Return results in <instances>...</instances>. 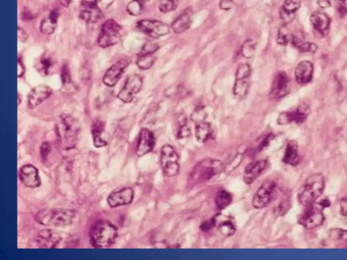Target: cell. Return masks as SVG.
<instances>
[{
    "instance_id": "obj_9",
    "label": "cell",
    "mask_w": 347,
    "mask_h": 260,
    "mask_svg": "<svg viewBox=\"0 0 347 260\" xmlns=\"http://www.w3.org/2000/svg\"><path fill=\"white\" fill-rule=\"evenodd\" d=\"M277 194V184L273 180H267L261 184L252 199L253 207L263 209L269 205Z\"/></svg>"
},
{
    "instance_id": "obj_34",
    "label": "cell",
    "mask_w": 347,
    "mask_h": 260,
    "mask_svg": "<svg viewBox=\"0 0 347 260\" xmlns=\"http://www.w3.org/2000/svg\"><path fill=\"white\" fill-rule=\"evenodd\" d=\"M291 43L302 53H315L318 49L317 44L313 42H303L294 36Z\"/></svg>"
},
{
    "instance_id": "obj_6",
    "label": "cell",
    "mask_w": 347,
    "mask_h": 260,
    "mask_svg": "<svg viewBox=\"0 0 347 260\" xmlns=\"http://www.w3.org/2000/svg\"><path fill=\"white\" fill-rule=\"evenodd\" d=\"M70 235L66 232L47 228L40 230L37 234L36 242L38 247L42 249H55L64 247L70 240Z\"/></svg>"
},
{
    "instance_id": "obj_4",
    "label": "cell",
    "mask_w": 347,
    "mask_h": 260,
    "mask_svg": "<svg viewBox=\"0 0 347 260\" xmlns=\"http://www.w3.org/2000/svg\"><path fill=\"white\" fill-rule=\"evenodd\" d=\"M118 232L116 226L107 220L96 221L90 231V241L96 248L108 247L116 241Z\"/></svg>"
},
{
    "instance_id": "obj_48",
    "label": "cell",
    "mask_w": 347,
    "mask_h": 260,
    "mask_svg": "<svg viewBox=\"0 0 347 260\" xmlns=\"http://www.w3.org/2000/svg\"><path fill=\"white\" fill-rule=\"evenodd\" d=\"M114 1L115 0H95L94 3H95L96 7L101 11H103L111 7Z\"/></svg>"
},
{
    "instance_id": "obj_45",
    "label": "cell",
    "mask_w": 347,
    "mask_h": 260,
    "mask_svg": "<svg viewBox=\"0 0 347 260\" xmlns=\"http://www.w3.org/2000/svg\"><path fill=\"white\" fill-rule=\"evenodd\" d=\"M335 7L338 14L341 17L347 15V0H334Z\"/></svg>"
},
{
    "instance_id": "obj_25",
    "label": "cell",
    "mask_w": 347,
    "mask_h": 260,
    "mask_svg": "<svg viewBox=\"0 0 347 260\" xmlns=\"http://www.w3.org/2000/svg\"><path fill=\"white\" fill-rule=\"evenodd\" d=\"M213 217L215 219V227H217V230L223 236L228 237L232 236L236 232V226L232 217L227 216L222 213H219Z\"/></svg>"
},
{
    "instance_id": "obj_15",
    "label": "cell",
    "mask_w": 347,
    "mask_h": 260,
    "mask_svg": "<svg viewBox=\"0 0 347 260\" xmlns=\"http://www.w3.org/2000/svg\"><path fill=\"white\" fill-rule=\"evenodd\" d=\"M310 112L309 106L306 103H301L293 111L281 113L277 119V123L281 126L292 123L300 124L306 121Z\"/></svg>"
},
{
    "instance_id": "obj_51",
    "label": "cell",
    "mask_w": 347,
    "mask_h": 260,
    "mask_svg": "<svg viewBox=\"0 0 347 260\" xmlns=\"http://www.w3.org/2000/svg\"><path fill=\"white\" fill-rule=\"evenodd\" d=\"M50 152H51L50 144L48 142H44V143L42 144L41 149H40L42 159H46L48 155H49Z\"/></svg>"
},
{
    "instance_id": "obj_24",
    "label": "cell",
    "mask_w": 347,
    "mask_h": 260,
    "mask_svg": "<svg viewBox=\"0 0 347 260\" xmlns=\"http://www.w3.org/2000/svg\"><path fill=\"white\" fill-rule=\"evenodd\" d=\"M267 163V160L263 159L254 161L247 165L245 168L244 176H243L245 183L250 185L254 182V181L258 179L265 170Z\"/></svg>"
},
{
    "instance_id": "obj_22",
    "label": "cell",
    "mask_w": 347,
    "mask_h": 260,
    "mask_svg": "<svg viewBox=\"0 0 347 260\" xmlns=\"http://www.w3.org/2000/svg\"><path fill=\"white\" fill-rule=\"evenodd\" d=\"M35 67L42 77L50 76L57 69V61L51 54L44 53L37 60Z\"/></svg>"
},
{
    "instance_id": "obj_8",
    "label": "cell",
    "mask_w": 347,
    "mask_h": 260,
    "mask_svg": "<svg viewBox=\"0 0 347 260\" xmlns=\"http://www.w3.org/2000/svg\"><path fill=\"white\" fill-rule=\"evenodd\" d=\"M160 163L167 177L177 176L180 170L179 156L176 150L169 144H165L160 151Z\"/></svg>"
},
{
    "instance_id": "obj_50",
    "label": "cell",
    "mask_w": 347,
    "mask_h": 260,
    "mask_svg": "<svg viewBox=\"0 0 347 260\" xmlns=\"http://www.w3.org/2000/svg\"><path fill=\"white\" fill-rule=\"evenodd\" d=\"M215 219H214V217H213V218L210 219V220H207L202 223L201 226H200V228H201V230L204 231V232H208V231L211 230V229L215 228Z\"/></svg>"
},
{
    "instance_id": "obj_27",
    "label": "cell",
    "mask_w": 347,
    "mask_h": 260,
    "mask_svg": "<svg viewBox=\"0 0 347 260\" xmlns=\"http://www.w3.org/2000/svg\"><path fill=\"white\" fill-rule=\"evenodd\" d=\"M301 6V0H285L280 10V17L283 25L290 24L295 19L296 11Z\"/></svg>"
},
{
    "instance_id": "obj_55",
    "label": "cell",
    "mask_w": 347,
    "mask_h": 260,
    "mask_svg": "<svg viewBox=\"0 0 347 260\" xmlns=\"http://www.w3.org/2000/svg\"><path fill=\"white\" fill-rule=\"evenodd\" d=\"M25 73H26V68H25L24 65H23V62L21 61L20 59H19L18 61V77L19 78H22L24 76Z\"/></svg>"
},
{
    "instance_id": "obj_28",
    "label": "cell",
    "mask_w": 347,
    "mask_h": 260,
    "mask_svg": "<svg viewBox=\"0 0 347 260\" xmlns=\"http://www.w3.org/2000/svg\"><path fill=\"white\" fill-rule=\"evenodd\" d=\"M192 11L190 9L185 10L171 25V30L175 34H180L188 31L192 26Z\"/></svg>"
},
{
    "instance_id": "obj_20",
    "label": "cell",
    "mask_w": 347,
    "mask_h": 260,
    "mask_svg": "<svg viewBox=\"0 0 347 260\" xmlns=\"http://www.w3.org/2000/svg\"><path fill=\"white\" fill-rule=\"evenodd\" d=\"M19 178L27 187L38 188L41 185L39 171L33 165H25L21 167L19 170Z\"/></svg>"
},
{
    "instance_id": "obj_56",
    "label": "cell",
    "mask_w": 347,
    "mask_h": 260,
    "mask_svg": "<svg viewBox=\"0 0 347 260\" xmlns=\"http://www.w3.org/2000/svg\"><path fill=\"white\" fill-rule=\"evenodd\" d=\"M317 4L321 9H327L330 7L331 1V0H317Z\"/></svg>"
},
{
    "instance_id": "obj_54",
    "label": "cell",
    "mask_w": 347,
    "mask_h": 260,
    "mask_svg": "<svg viewBox=\"0 0 347 260\" xmlns=\"http://www.w3.org/2000/svg\"><path fill=\"white\" fill-rule=\"evenodd\" d=\"M233 5L232 0H221L220 7L221 8V9L225 10V11H229L233 7Z\"/></svg>"
},
{
    "instance_id": "obj_57",
    "label": "cell",
    "mask_w": 347,
    "mask_h": 260,
    "mask_svg": "<svg viewBox=\"0 0 347 260\" xmlns=\"http://www.w3.org/2000/svg\"><path fill=\"white\" fill-rule=\"evenodd\" d=\"M60 3L65 7H68L71 3V0H59Z\"/></svg>"
},
{
    "instance_id": "obj_43",
    "label": "cell",
    "mask_w": 347,
    "mask_h": 260,
    "mask_svg": "<svg viewBox=\"0 0 347 260\" xmlns=\"http://www.w3.org/2000/svg\"><path fill=\"white\" fill-rule=\"evenodd\" d=\"M206 117H207V113H206L205 110H204L203 107H199L196 108L194 110V112H193L192 120L198 124V123L204 122Z\"/></svg>"
},
{
    "instance_id": "obj_2",
    "label": "cell",
    "mask_w": 347,
    "mask_h": 260,
    "mask_svg": "<svg viewBox=\"0 0 347 260\" xmlns=\"http://www.w3.org/2000/svg\"><path fill=\"white\" fill-rule=\"evenodd\" d=\"M77 215V211L73 209L46 208L36 213L35 219L44 226L61 228L72 224Z\"/></svg>"
},
{
    "instance_id": "obj_36",
    "label": "cell",
    "mask_w": 347,
    "mask_h": 260,
    "mask_svg": "<svg viewBox=\"0 0 347 260\" xmlns=\"http://www.w3.org/2000/svg\"><path fill=\"white\" fill-rule=\"evenodd\" d=\"M233 201V196L231 193L225 190H220L216 194L215 202L218 209H225L228 207Z\"/></svg>"
},
{
    "instance_id": "obj_44",
    "label": "cell",
    "mask_w": 347,
    "mask_h": 260,
    "mask_svg": "<svg viewBox=\"0 0 347 260\" xmlns=\"http://www.w3.org/2000/svg\"><path fill=\"white\" fill-rule=\"evenodd\" d=\"M329 236L335 240L347 241V230L340 228H333L329 230Z\"/></svg>"
},
{
    "instance_id": "obj_23",
    "label": "cell",
    "mask_w": 347,
    "mask_h": 260,
    "mask_svg": "<svg viewBox=\"0 0 347 260\" xmlns=\"http://www.w3.org/2000/svg\"><path fill=\"white\" fill-rule=\"evenodd\" d=\"M314 67L310 61L300 62L294 71L295 80L297 84L304 85L308 84L313 80Z\"/></svg>"
},
{
    "instance_id": "obj_32",
    "label": "cell",
    "mask_w": 347,
    "mask_h": 260,
    "mask_svg": "<svg viewBox=\"0 0 347 260\" xmlns=\"http://www.w3.org/2000/svg\"><path fill=\"white\" fill-rule=\"evenodd\" d=\"M191 129L189 126L188 119L183 113H179L176 117V136L179 139L190 137Z\"/></svg>"
},
{
    "instance_id": "obj_11",
    "label": "cell",
    "mask_w": 347,
    "mask_h": 260,
    "mask_svg": "<svg viewBox=\"0 0 347 260\" xmlns=\"http://www.w3.org/2000/svg\"><path fill=\"white\" fill-rule=\"evenodd\" d=\"M136 28L144 34L158 39L161 37L166 36L170 32V28L166 23L151 19H142L136 23Z\"/></svg>"
},
{
    "instance_id": "obj_40",
    "label": "cell",
    "mask_w": 347,
    "mask_h": 260,
    "mask_svg": "<svg viewBox=\"0 0 347 260\" xmlns=\"http://www.w3.org/2000/svg\"><path fill=\"white\" fill-rule=\"evenodd\" d=\"M144 5L138 0H132L127 6V11L132 16H138L142 13Z\"/></svg>"
},
{
    "instance_id": "obj_14",
    "label": "cell",
    "mask_w": 347,
    "mask_h": 260,
    "mask_svg": "<svg viewBox=\"0 0 347 260\" xmlns=\"http://www.w3.org/2000/svg\"><path fill=\"white\" fill-rule=\"evenodd\" d=\"M292 89V83L286 73L280 71L275 75L272 82L269 98L271 100H279L284 98L290 93Z\"/></svg>"
},
{
    "instance_id": "obj_52",
    "label": "cell",
    "mask_w": 347,
    "mask_h": 260,
    "mask_svg": "<svg viewBox=\"0 0 347 260\" xmlns=\"http://www.w3.org/2000/svg\"><path fill=\"white\" fill-rule=\"evenodd\" d=\"M29 35L23 28L19 27L18 28V39L21 42H26L28 41Z\"/></svg>"
},
{
    "instance_id": "obj_60",
    "label": "cell",
    "mask_w": 347,
    "mask_h": 260,
    "mask_svg": "<svg viewBox=\"0 0 347 260\" xmlns=\"http://www.w3.org/2000/svg\"><path fill=\"white\" fill-rule=\"evenodd\" d=\"M18 102H19V105H20L21 103V95L20 94H18Z\"/></svg>"
},
{
    "instance_id": "obj_29",
    "label": "cell",
    "mask_w": 347,
    "mask_h": 260,
    "mask_svg": "<svg viewBox=\"0 0 347 260\" xmlns=\"http://www.w3.org/2000/svg\"><path fill=\"white\" fill-rule=\"evenodd\" d=\"M105 123L101 119H94L92 123L91 132L94 145L96 148L104 147L107 145L103 136L105 132Z\"/></svg>"
},
{
    "instance_id": "obj_7",
    "label": "cell",
    "mask_w": 347,
    "mask_h": 260,
    "mask_svg": "<svg viewBox=\"0 0 347 260\" xmlns=\"http://www.w3.org/2000/svg\"><path fill=\"white\" fill-rule=\"evenodd\" d=\"M122 36V27L114 19H108L102 25L98 38V46L107 48L116 45L121 41Z\"/></svg>"
},
{
    "instance_id": "obj_18",
    "label": "cell",
    "mask_w": 347,
    "mask_h": 260,
    "mask_svg": "<svg viewBox=\"0 0 347 260\" xmlns=\"http://www.w3.org/2000/svg\"><path fill=\"white\" fill-rule=\"evenodd\" d=\"M53 94L51 87L46 85H38L32 88L28 94V107L31 109H35L39 107L46 100H47Z\"/></svg>"
},
{
    "instance_id": "obj_16",
    "label": "cell",
    "mask_w": 347,
    "mask_h": 260,
    "mask_svg": "<svg viewBox=\"0 0 347 260\" xmlns=\"http://www.w3.org/2000/svg\"><path fill=\"white\" fill-rule=\"evenodd\" d=\"M131 60L128 58H123L111 65L104 75L103 84L110 88L114 87L122 77L126 69L130 65Z\"/></svg>"
},
{
    "instance_id": "obj_10",
    "label": "cell",
    "mask_w": 347,
    "mask_h": 260,
    "mask_svg": "<svg viewBox=\"0 0 347 260\" xmlns=\"http://www.w3.org/2000/svg\"><path fill=\"white\" fill-rule=\"evenodd\" d=\"M251 67L247 63L239 65L235 73V81L233 86V94L239 99L246 98L249 91L250 76Z\"/></svg>"
},
{
    "instance_id": "obj_49",
    "label": "cell",
    "mask_w": 347,
    "mask_h": 260,
    "mask_svg": "<svg viewBox=\"0 0 347 260\" xmlns=\"http://www.w3.org/2000/svg\"><path fill=\"white\" fill-rule=\"evenodd\" d=\"M274 137L275 136L273 134H268L267 136H266L265 139H264L263 141L261 142V143L260 144V145L258 146V151H262L265 150L266 148H267L269 145L270 142H271V140H273Z\"/></svg>"
},
{
    "instance_id": "obj_47",
    "label": "cell",
    "mask_w": 347,
    "mask_h": 260,
    "mask_svg": "<svg viewBox=\"0 0 347 260\" xmlns=\"http://www.w3.org/2000/svg\"><path fill=\"white\" fill-rule=\"evenodd\" d=\"M61 78L65 85L70 84L71 82L70 69L67 65H63L62 68Z\"/></svg>"
},
{
    "instance_id": "obj_53",
    "label": "cell",
    "mask_w": 347,
    "mask_h": 260,
    "mask_svg": "<svg viewBox=\"0 0 347 260\" xmlns=\"http://www.w3.org/2000/svg\"><path fill=\"white\" fill-rule=\"evenodd\" d=\"M340 211L343 216L347 217V195L340 200Z\"/></svg>"
},
{
    "instance_id": "obj_42",
    "label": "cell",
    "mask_w": 347,
    "mask_h": 260,
    "mask_svg": "<svg viewBox=\"0 0 347 260\" xmlns=\"http://www.w3.org/2000/svg\"><path fill=\"white\" fill-rule=\"evenodd\" d=\"M244 159V153H238L235 155L233 159L231 160L230 163L227 165H225V171L227 173L231 172L234 170L240 165V163Z\"/></svg>"
},
{
    "instance_id": "obj_58",
    "label": "cell",
    "mask_w": 347,
    "mask_h": 260,
    "mask_svg": "<svg viewBox=\"0 0 347 260\" xmlns=\"http://www.w3.org/2000/svg\"><path fill=\"white\" fill-rule=\"evenodd\" d=\"M321 205V207H329L330 205V203H329L328 200H322Z\"/></svg>"
},
{
    "instance_id": "obj_31",
    "label": "cell",
    "mask_w": 347,
    "mask_h": 260,
    "mask_svg": "<svg viewBox=\"0 0 347 260\" xmlns=\"http://www.w3.org/2000/svg\"><path fill=\"white\" fill-rule=\"evenodd\" d=\"M59 13L57 10H53L48 16L42 19L40 24V31L42 34L51 35L57 30Z\"/></svg>"
},
{
    "instance_id": "obj_12",
    "label": "cell",
    "mask_w": 347,
    "mask_h": 260,
    "mask_svg": "<svg viewBox=\"0 0 347 260\" xmlns=\"http://www.w3.org/2000/svg\"><path fill=\"white\" fill-rule=\"evenodd\" d=\"M325 217L319 207L313 205L307 206L299 216L298 221L301 226L307 230H312L323 224Z\"/></svg>"
},
{
    "instance_id": "obj_41",
    "label": "cell",
    "mask_w": 347,
    "mask_h": 260,
    "mask_svg": "<svg viewBox=\"0 0 347 260\" xmlns=\"http://www.w3.org/2000/svg\"><path fill=\"white\" fill-rule=\"evenodd\" d=\"M290 208V202L288 198H284L275 208V213L279 216H283Z\"/></svg>"
},
{
    "instance_id": "obj_26",
    "label": "cell",
    "mask_w": 347,
    "mask_h": 260,
    "mask_svg": "<svg viewBox=\"0 0 347 260\" xmlns=\"http://www.w3.org/2000/svg\"><path fill=\"white\" fill-rule=\"evenodd\" d=\"M310 21L315 32L322 36H326L330 26V19L325 13L320 11L314 12L310 17Z\"/></svg>"
},
{
    "instance_id": "obj_37",
    "label": "cell",
    "mask_w": 347,
    "mask_h": 260,
    "mask_svg": "<svg viewBox=\"0 0 347 260\" xmlns=\"http://www.w3.org/2000/svg\"><path fill=\"white\" fill-rule=\"evenodd\" d=\"M293 35L289 32L286 25H283L279 29L277 33L276 42L281 46H287L292 42Z\"/></svg>"
},
{
    "instance_id": "obj_17",
    "label": "cell",
    "mask_w": 347,
    "mask_h": 260,
    "mask_svg": "<svg viewBox=\"0 0 347 260\" xmlns=\"http://www.w3.org/2000/svg\"><path fill=\"white\" fill-rule=\"evenodd\" d=\"M134 196V192L132 188H123L111 192L108 196L107 201L110 207L116 208L132 203Z\"/></svg>"
},
{
    "instance_id": "obj_33",
    "label": "cell",
    "mask_w": 347,
    "mask_h": 260,
    "mask_svg": "<svg viewBox=\"0 0 347 260\" xmlns=\"http://www.w3.org/2000/svg\"><path fill=\"white\" fill-rule=\"evenodd\" d=\"M213 130L210 123L202 122L198 123L195 130L196 138L198 142L206 143L213 136Z\"/></svg>"
},
{
    "instance_id": "obj_46",
    "label": "cell",
    "mask_w": 347,
    "mask_h": 260,
    "mask_svg": "<svg viewBox=\"0 0 347 260\" xmlns=\"http://www.w3.org/2000/svg\"><path fill=\"white\" fill-rule=\"evenodd\" d=\"M159 46L157 44L148 42L142 46L140 54H155L159 50Z\"/></svg>"
},
{
    "instance_id": "obj_21",
    "label": "cell",
    "mask_w": 347,
    "mask_h": 260,
    "mask_svg": "<svg viewBox=\"0 0 347 260\" xmlns=\"http://www.w3.org/2000/svg\"><path fill=\"white\" fill-rule=\"evenodd\" d=\"M101 12L94 2L83 0L80 5V18L88 24H94L101 20Z\"/></svg>"
},
{
    "instance_id": "obj_30",
    "label": "cell",
    "mask_w": 347,
    "mask_h": 260,
    "mask_svg": "<svg viewBox=\"0 0 347 260\" xmlns=\"http://www.w3.org/2000/svg\"><path fill=\"white\" fill-rule=\"evenodd\" d=\"M300 157L298 153V146L296 141L290 140L287 144L284 155L283 157V162L286 164L296 166L299 164Z\"/></svg>"
},
{
    "instance_id": "obj_13",
    "label": "cell",
    "mask_w": 347,
    "mask_h": 260,
    "mask_svg": "<svg viewBox=\"0 0 347 260\" xmlns=\"http://www.w3.org/2000/svg\"><path fill=\"white\" fill-rule=\"evenodd\" d=\"M142 85L143 79L142 76L138 74L132 75L127 79L117 97L123 103H130L134 100V96L140 91Z\"/></svg>"
},
{
    "instance_id": "obj_3",
    "label": "cell",
    "mask_w": 347,
    "mask_h": 260,
    "mask_svg": "<svg viewBox=\"0 0 347 260\" xmlns=\"http://www.w3.org/2000/svg\"><path fill=\"white\" fill-rule=\"evenodd\" d=\"M224 171V163L213 158H206L193 167L189 176V183L192 185L202 184Z\"/></svg>"
},
{
    "instance_id": "obj_5",
    "label": "cell",
    "mask_w": 347,
    "mask_h": 260,
    "mask_svg": "<svg viewBox=\"0 0 347 260\" xmlns=\"http://www.w3.org/2000/svg\"><path fill=\"white\" fill-rule=\"evenodd\" d=\"M325 188L324 177L321 173L311 175L298 192V200L301 205L307 207L313 205Z\"/></svg>"
},
{
    "instance_id": "obj_39",
    "label": "cell",
    "mask_w": 347,
    "mask_h": 260,
    "mask_svg": "<svg viewBox=\"0 0 347 260\" xmlns=\"http://www.w3.org/2000/svg\"><path fill=\"white\" fill-rule=\"evenodd\" d=\"M179 0H159V10L161 13H168L177 9Z\"/></svg>"
},
{
    "instance_id": "obj_38",
    "label": "cell",
    "mask_w": 347,
    "mask_h": 260,
    "mask_svg": "<svg viewBox=\"0 0 347 260\" xmlns=\"http://www.w3.org/2000/svg\"><path fill=\"white\" fill-rule=\"evenodd\" d=\"M256 44L252 40H248L243 44L241 53L243 57L246 59H251L253 57L256 52Z\"/></svg>"
},
{
    "instance_id": "obj_19",
    "label": "cell",
    "mask_w": 347,
    "mask_h": 260,
    "mask_svg": "<svg viewBox=\"0 0 347 260\" xmlns=\"http://www.w3.org/2000/svg\"><path fill=\"white\" fill-rule=\"evenodd\" d=\"M155 146V138L153 133L147 128L140 130L136 153L138 157H141L153 151Z\"/></svg>"
},
{
    "instance_id": "obj_35",
    "label": "cell",
    "mask_w": 347,
    "mask_h": 260,
    "mask_svg": "<svg viewBox=\"0 0 347 260\" xmlns=\"http://www.w3.org/2000/svg\"><path fill=\"white\" fill-rule=\"evenodd\" d=\"M156 57L154 54H138L136 65L141 70H148L155 63Z\"/></svg>"
},
{
    "instance_id": "obj_1",
    "label": "cell",
    "mask_w": 347,
    "mask_h": 260,
    "mask_svg": "<svg viewBox=\"0 0 347 260\" xmlns=\"http://www.w3.org/2000/svg\"><path fill=\"white\" fill-rule=\"evenodd\" d=\"M56 132L62 148L66 151L73 149L78 144L80 123L72 115H61L56 126Z\"/></svg>"
},
{
    "instance_id": "obj_59",
    "label": "cell",
    "mask_w": 347,
    "mask_h": 260,
    "mask_svg": "<svg viewBox=\"0 0 347 260\" xmlns=\"http://www.w3.org/2000/svg\"><path fill=\"white\" fill-rule=\"evenodd\" d=\"M138 1L140 2L142 5H145V4L148 3V1H150V0H138Z\"/></svg>"
}]
</instances>
